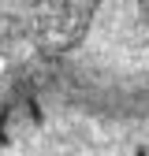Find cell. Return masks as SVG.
<instances>
[{
	"label": "cell",
	"instance_id": "1",
	"mask_svg": "<svg viewBox=\"0 0 149 156\" xmlns=\"http://www.w3.org/2000/svg\"><path fill=\"white\" fill-rule=\"evenodd\" d=\"M134 156H149V152H145V149H138V152H134Z\"/></svg>",
	"mask_w": 149,
	"mask_h": 156
}]
</instances>
